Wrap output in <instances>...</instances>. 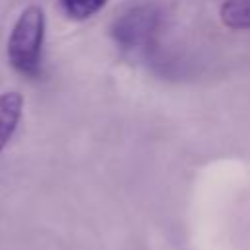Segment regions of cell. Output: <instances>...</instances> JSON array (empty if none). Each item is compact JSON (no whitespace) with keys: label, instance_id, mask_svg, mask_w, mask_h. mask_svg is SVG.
<instances>
[{"label":"cell","instance_id":"6da1fadb","mask_svg":"<svg viewBox=\"0 0 250 250\" xmlns=\"http://www.w3.org/2000/svg\"><path fill=\"white\" fill-rule=\"evenodd\" d=\"M43 33H45L43 10L39 6L25 8L16 20L8 39V59L20 74L35 76L39 72Z\"/></svg>","mask_w":250,"mask_h":250},{"label":"cell","instance_id":"7a4b0ae2","mask_svg":"<svg viewBox=\"0 0 250 250\" xmlns=\"http://www.w3.org/2000/svg\"><path fill=\"white\" fill-rule=\"evenodd\" d=\"M160 27V12L150 6H135L115 18L111 35L123 49H143L152 43Z\"/></svg>","mask_w":250,"mask_h":250},{"label":"cell","instance_id":"3957f363","mask_svg":"<svg viewBox=\"0 0 250 250\" xmlns=\"http://www.w3.org/2000/svg\"><path fill=\"white\" fill-rule=\"evenodd\" d=\"M23 98L18 92H6L0 96V150L12 139L20 119H21Z\"/></svg>","mask_w":250,"mask_h":250},{"label":"cell","instance_id":"277c9868","mask_svg":"<svg viewBox=\"0 0 250 250\" xmlns=\"http://www.w3.org/2000/svg\"><path fill=\"white\" fill-rule=\"evenodd\" d=\"M221 20L230 29H250V0H225Z\"/></svg>","mask_w":250,"mask_h":250},{"label":"cell","instance_id":"5b68a950","mask_svg":"<svg viewBox=\"0 0 250 250\" xmlns=\"http://www.w3.org/2000/svg\"><path fill=\"white\" fill-rule=\"evenodd\" d=\"M62 12L72 20H86L104 8L105 0H59Z\"/></svg>","mask_w":250,"mask_h":250}]
</instances>
